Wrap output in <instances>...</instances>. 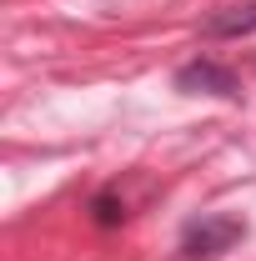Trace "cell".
Masks as SVG:
<instances>
[{"mask_svg": "<svg viewBox=\"0 0 256 261\" xmlns=\"http://www.w3.org/2000/svg\"><path fill=\"white\" fill-rule=\"evenodd\" d=\"M246 241V221L241 216H231V211H206V216H196L186 221L181 231V256L186 261H216L226 251H236Z\"/></svg>", "mask_w": 256, "mask_h": 261, "instance_id": "obj_1", "label": "cell"}, {"mask_svg": "<svg viewBox=\"0 0 256 261\" xmlns=\"http://www.w3.org/2000/svg\"><path fill=\"white\" fill-rule=\"evenodd\" d=\"M171 86L181 91V96H216V100H241V75L231 70V65L211 61V56H196L186 61L176 75H171Z\"/></svg>", "mask_w": 256, "mask_h": 261, "instance_id": "obj_2", "label": "cell"}, {"mask_svg": "<svg viewBox=\"0 0 256 261\" xmlns=\"http://www.w3.org/2000/svg\"><path fill=\"white\" fill-rule=\"evenodd\" d=\"M86 216H91V226H100V231L126 226V221H131V206H126V196H121V186H106V191H96L91 201H86Z\"/></svg>", "mask_w": 256, "mask_h": 261, "instance_id": "obj_3", "label": "cell"}, {"mask_svg": "<svg viewBox=\"0 0 256 261\" xmlns=\"http://www.w3.org/2000/svg\"><path fill=\"white\" fill-rule=\"evenodd\" d=\"M201 31L211 35V40H236V35H251L256 31V5H226L216 15H206V25Z\"/></svg>", "mask_w": 256, "mask_h": 261, "instance_id": "obj_4", "label": "cell"}]
</instances>
